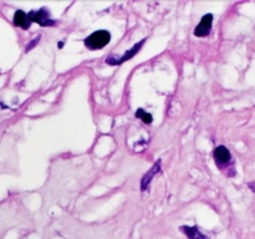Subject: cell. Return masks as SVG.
I'll return each mask as SVG.
<instances>
[{
    "label": "cell",
    "mask_w": 255,
    "mask_h": 239,
    "mask_svg": "<svg viewBox=\"0 0 255 239\" xmlns=\"http://www.w3.org/2000/svg\"><path fill=\"white\" fill-rule=\"evenodd\" d=\"M181 232L182 233L186 234L188 237V239H209L208 237L204 236L201 231H199L198 227H187L183 226L181 227Z\"/></svg>",
    "instance_id": "obj_7"
},
{
    "label": "cell",
    "mask_w": 255,
    "mask_h": 239,
    "mask_svg": "<svg viewBox=\"0 0 255 239\" xmlns=\"http://www.w3.org/2000/svg\"><path fill=\"white\" fill-rule=\"evenodd\" d=\"M248 186H249V188H251L252 191H253L254 193H255V181L254 182H251V183H249Z\"/></svg>",
    "instance_id": "obj_10"
},
{
    "label": "cell",
    "mask_w": 255,
    "mask_h": 239,
    "mask_svg": "<svg viewBox=\"0 0 255 239\" xmlns=\"http://www.w3.org/2000/svg\"><path fill=\"white\" fill-rule=\"evenodd\" d=\"M213 156L217 163L219 164H227L232 159L231 152H229V149L226 146L216 147V149L213 152Z\"/></svg>",
    "instance_id": "obj_6"
},
{
    "label": "cell",
    "mask_w": 255,
    "mask_h": 239,
    "mask_svg": "<svg viewBox=\"0 0 255 239\" xmlns=\"http://www.w3.org/2000/svg\"><path fill=\"white\" fill-rule=\"evenodd\" d=\"M136 117L137 119L142 120V121L144 122L146 124H151L152 122H153V117H152L151 114H148V112L144 111L143 109H138L136 111Z\"/></svg>",
    "instance_id": "obj_9"
},
{
    "label": "cell",
    "mask_w": 255,
    "mask_h": 239,
    "mask_svg": "<svg viewBox=\"0 0 255 239\" xmlns=\"http://www.w3.org/2000/svg\"><path fill=\"white\" fill-rule=\"evenodd\" d=\"M144 42H146V39L141 40L139 42L134 44V46L132 47V49L127 50V51L125 52V54L122 55L121 57H116V56H114V55H112V56H110V57H107L106 62L109 65H121V64H124V62L128 61V60H131L132 57L136 56L137 52H139V50L142 49V46H143Z\"/></svg>",
    "instance_id": "obj_2"
},
{
    "label": "cell",
    "mask_w": 255,
    "mask_h": 239,
    "mask_svg": "<svg viewBox=\"0 0 255 239\" xmlns=\"http://www.w3.org/2000/svg\"><path fill=\"white\" fill-rule=\"evenodd\" d=\"M57 46H59L60 49H61V47L64 46V42H62V41H61V42H59V44H57Z\"/></svg>",
    "instance_id": "obj_11"
},
{
    "label": "cell",
    "mask_w": 255,
    "mask_h": 239,
    "mask_svg": "<svg viewBox=\"0 0 255 239\" xmlns=\"http://www.w3.org/2000/svg\"><path fill=\"white\" fill-rule=\"evenodd\" d=\"M212 25H213V15L206 14L202 17L201 22L194 29V35L198 37H206L211 34Z\"/></svg>",
    "instance_id": "obj_4"
},
{
    "label": "cell",
    "mask_w": 255,
    "mask_h": 239,
    "mask_svg": "<svg viewBox=\"0 0 255 239\" xmlns=\"http://www.w3.org/2000/svg\"><path fill=\"white\" fill-rule=\"evenodd\" d=\"M161 164H162L161 159H158V161L153 164V167H152L151 169H148V172H147V173L142 177L141 191H146V189L149 187V184H151L153 177L156 176L157 173H159V172H161Z\"/></svg>",
    "instance_id": "obj_5"
},
{
    "label": "cell",
    "mask_w": 255,
    "mask_h": 239,
    "mask_svg": "<svg viewBox=\"0 0 255 239\" xmlns=\"http://www.w3.org/2000/svg\"><path fill=\"white\" fill-rule=\"evenodd\" d=\"M14 24L16 26L22 27V29H29L31 22L29 21V17H27V15L22 10H17L14 15Z\"/></svg>",
    "instance_id": "obj_8"
},
{
    "label": "cell",
    "mask_w": 255,
    "mask_h": 239,
    "mask_svg": "<svg viewBox=\"0 0 255 239\" xmlns=\"http://www.w3.org/2000/svg\"><path fill=\"white\" fill-rule=\"evenodd\" d=\"M111 40V34L107 30H97L85 39V46L90 50H99L106 46Z\"/></svg>",
    "instance_id": "obj_1"
},
{
    "label": "cell",
    "mask_w": 255,
    "mask_h": 239,
    "mask_svg": "<svg viewBox=\"0 0 255 239\" xmlns=\"http://www.w3.org/2000/svg\"><path fill=\"white\" fill-rule=\"evenodd\" d=\"M30 22H37L41 26H52L55 25V20L50 17L49 10L42 7L40 10H35V11H30L27 14Z\"/></svg>",
    "instance_id": "obj_3"
}]
</instances>
